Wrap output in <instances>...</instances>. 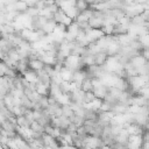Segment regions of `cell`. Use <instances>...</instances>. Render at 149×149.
<instances>
[{"instance_id": "1", "label": "cell", "mask_w": 149, "mask_h": 149, "mask_svg": "<svg viewBox=\"0 0 149 149\" xmlns=\"http://www.w3.org/2000/svg\"><path fill=\"white\" fill-rule=\"evenodd\" d=\"M108 59V54L106 50H99L94 54V64L98 66H104Z\"/></svg>"}, {"instance_id": "2", "label": "cell", "mask_w": 149, "mask_h": 149, "mask_svg": "<svg viewBox=\"0 0 149 149\" xmlns=\"http://www.w3.org/2000/svg\"><path fill=\"white\" fill-rule=\"evenodd\" d=\"M108 88H109V86H107V85H105V84H99V85L94 86L92 91H93L95 98L105 99V97H106L107 93H108Z\"/></svg>"}, {"instance_id": "3", "label": "cell", "mask_w": 149, "mask_h": 149, "mask_svg": "<svg viewBox=\"0 0 149 149\" xmlns=\"http://www.w3.org/2000/svg\"><path fill=\"white\" fill-rule=\"evenodd\" d=\"M28 68H29L30 70H33V71L38 72V71H41V70L44 69V63L42 62L41 58L29 59V62H28Z\"/></svg>"}, {"instance_id": "4", "label": "cell", "mask_w": 149, "mask_h": 149, "mask_svg": "<svg viewBox=\"0 0 149 149\" xmlns=\"http://www.w3.org/2000/svg\"><path fill=\"white\" fill-rule=\"evenodd\" d=\"M129 61H130V63H132V64L137 69V68L143 66V65L147 63V61H148V59H146L141 54H136V55H134Z\"/></svg>"}, {"instance_id": "5", "label": "cell", "mask_w": 149, "mask_h": 149, "mask_svg": "<svg viewBox=\"0 0 149 149\" xmlns=\"http://www.w3.org/2000/svg\"><path fill=\"white\" fill-rule=\"evenodd\" d=\"M13 7L16 13H26L28 8V3L23 0H16L15 2H13Z\"/></svg>"}, {"instance_id": "6", "label": "cell", "mask_w": 149, "mask_h": 149, "mask_svg": "<svg viewBox=\"0 0 149 149\" xmlns=\"http://www.w3.org/2000/svg\"><path fill=\"white\" fill-rule=\"evenodd\" d=\"M79 90H81L83 92H87V91H92L93 90V84H92V78H84V80L80 83L79 85Z\"/></svg>"}, {"instance_id": "7", "label": "cell", "mask_w": 149, "mask_h": 149, "mask_svg": "<svg viewBox=\"0 0 149 149\" xmlns=\"http://www.w3.org/2000/svg\"><path fill=\"white\" fill-rule=\"evenodd\" d=\"M29 128H30V130L33 132V133H40V134H42L43 133V126H41L40 123H38V121H36V120H33L30 123H29Z\"/></svg>"}, {"instance_id": "8", "label": "cell", "mask_w": 149, "mask_h": 149, "mask_svg": "<svg viewBox=\"0 0 149 149\" xmlns=\"http://www.w3.org/2000/svg\"><path fill=\"white\" fill-rule=\"evenodd\" d=\"M74 7H76L79 12H83V10H85V9H88V8L91 7V5H90L86 0H76Z\"/></svg>"}, {"instance_id": "9", "label": "cell", "mask_w": 149, "mask_h": 149, "mask_svg": "<svg viewBox=\"0 0 149 149\" xmlns=\"http://www.w3.org/2000/svg\"><path fill=\"white\" fill-rule=\"evenodd\" d=\"M112 107H113V102L106 99H102L101 105L99 107V112H112Z\"/></svg>"}, {"instance_id": "10", "label": "cell", "mask_w": 149, "mask_h": 149, "mask_svg": "<svg viewBox=\"0 0 149 149\" xmlns=\"http://www.w3.org/2000/svg\"><path fill=\"white\" fill-rule=\"evenodd\" d=\"M62 108H63V115H64L65 118H68V119H70V118L74 114V112H73V109H72V107H71L70 104L62 105Z\"/></svg>"}, {"instance_id": "11", "label": "cell", "mask_w": 149, "mask_h": 149, "mask_svg": "<svg viewBox=\"0 0 149 149\" xmlns=\"http://www.w3.org/2000/svg\"><path fill=\"white\" fill-rule=\"evenodd\" d=\"M29 123L30 122L27 120V118L23 114L16 116V126H19V127H29Z\"/></svg>"}, {"instance_id": "12", "label": "cell", "mask_w": 149, "mask_h": 149, "mask_svg": "<svg viewBox=\"0 0 149 149\" xmlns=\"http://www.w3.org/2000/svg\"><path fill=\"white\" fill-rule=\"evenodd\" d=\"M26 14L30 17H34V16H37L40 14V9L36 6H28V8L26 10Z\"/></svg>"}, {"instance_id": "13", "label": "cell", "mask_w": 149, "mask_h": 149, "mask_svg": "<svg viewBox=\"0 0 149 149\" xmlns=\"http://www.w3.org/2000/svg\"><path fill=\"white\" fill-rule=\"evenodd\" d=\"M36 102L38 104V106H40L41 109H45L49 106V99H48V97H40Z\"/></svg>"}, {"instance_id": "14", "label": "cell", "mask_w": 149, "mask_h": 149, "mask_svg": "<svg viewBox=\"0 0 149 149\" xmlns=\"http://www.w3.org/2000/svg\"><path fill=\"white\" fill-rule=\"evenodd\" d=\"M95 98L93 91H87V92H84V95H83V100H84V104H87L90 101H92L93 99Z\"/></svg>"}, {"instance_id": "15", "label": "cell", "mask_w": 149, "mask_h": 149, "mask_svg": "<svg viewBox=\"0 0 149 149\" xmlns=\"http://www.w3.org/2000/svg\"><path fill=\"white\" fill-rule=\"evenodd\" d=\"M140 54H141L146 59H149V47H143L142 50L140 51Z\"/></svg>"}]
</instances>
